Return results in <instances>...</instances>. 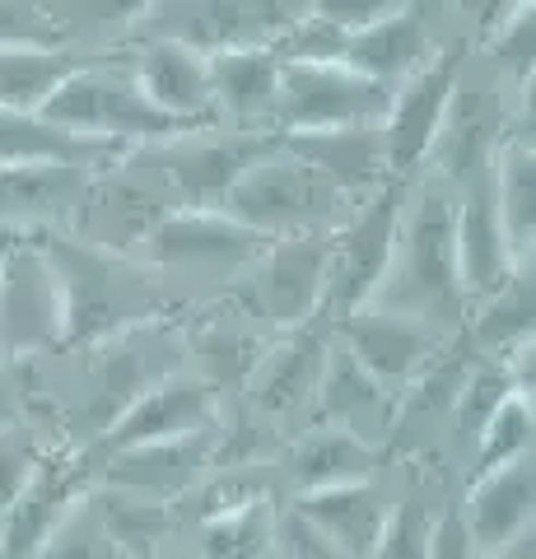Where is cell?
<instances>
[{
	"label": "cell",
	"instance_id": "cell-46",
	"mask_svg": "<svg viewBox=\"0 0 536 559\" xmlns=\"http://www.w3.org/2000/svg\"><path fill=\"white\" fill-rule=\"evenodd\" d=\"M172 559H201V555H172Z\"/></svg>",
	"mask_w": 536,
	"mask_h": 559
},
{
	"label": "cell",
	"instance_id": "cell-7",
	"mask_svg": "<svg viewBox=\"0 0 536 559\" xmlns=\"http://www.w3.org/2000/svg\"><path fill=\"white\" fill-rule=\"evenodd\" d=\"M388 98V84L359 75L345 61H281L271 127L275 135L365 127V121H383Z\"/></svg>",
	"mask_w": 536,
	"mask_h": 559
},
{
	"label": "cell",
	"instance_id": "cell-42",
	"mask_svg": "<svg viewBox=\"0 0 536 559\" xmlns=\"http://www.w3.org/2000/svg\"><path fill=\"white\" fill-rule=\"evenodd\" d=\"M523 5H527V0H462V10L472 14V20H476L480 28H486V33H490V28H499L513 10H523Z\"/></svg>",
	"mask_w": 536,
	"mask_h": 559
},
{
	"label": "cell",
	"instance_id": "cell-25",
	"mask_svg": "<svg viewBox=\"0 0 536 559\" xmlns=\"http://www.w3.org/2000/svg\"><path fill=\"white\" fill-rule=\"evenodd\" d=\"M322 359H326V341L308 326H294L285 341L262 345V355H257L252 373H248V388L257 396V406L271 411V415L294 411L303 396L318 392Z\"/></svg>",
	"mask_w": 536,
	"mask_h": 559
},
{
	"label": "cell",
	"instance_id": "cell-13",
	"mask_svg": "<svg viewBox=\"0 0 536 559\" xmlns=\"http://www.w3.org/2000/svg\"><path fill=\"white\" fill-rule=\"evenodd\" d=\"M341 345L350 349L373 378H383L388 388H396V382L415 378L439 355L443 326L410 318V312L383 308V304H365L341 322Z\"/></svg>",
	"mask_w": 536,
	"mask_h": 559
},
{
	"label": "cell",
	"instance_id": "cell-37",
	"mask_svg": "<svg viewBox=\"0 0 536 559\" xmlns=\"http://www.w3.org/2000/svg\"><path fill=\"white\" fill-rule=\"evenodd\" d=\"M47 457V448L33 439L24 425L0 429V513L10 509V499L28 485V476L38 471V462Z\"/></svg>",
	"mask_w": 536,
	"mask_h": 559
},
{
	"label": "cell",
	"instance_id": "cell-24",
	"mask_svg": "<svg viewBox=\"0 0 536 559\" xmlns=\"http://www.w3.org/2000/svg\"><path fill=\"white\" fill-rule=\"evenodd\" d=\"M490 197L495 215L504 229L513 257L532 266V242H536V150L527 131H513L490 154Z\"/></svg>",
	"mask_w": 536,
	"mask_h": 559
},
{
	"label": "cell",
	"instance_id": "cell-26",
	"mask_svg": "<svg viewBox=\"0 0 536 559\" xmlns=\"http://www.w3.org/2000/svg\"><path fill=\"white\" fill-rule=\"evenodd\" d=\"M122 145L94 135H75L43 121L38 112H5L0 108V168L14 164H80V168H108L122 159Z\"/></svg>",
	"mask_w": 536,
	"mask_h": 559
},
{
	"label": "cell",
	"instance_id": "cell-48",
	"mask_svg": "<svg viewBox=\"0 0 536 559\" xmlns=\"http://www.w3.org/2000/svg\"><path fill=\"white\" fill-rule=\"evenodd\" d=\"M0 559H5V546H0Z\"/></svg>",
	"mask_w": 536,
	"mask_h": 559
},
{
	"label": "cell",
	"instance_id": "cell-40",
	"mask_svg": "<svg viewBox=\"0 0 536 559\" xmlns=\"http://www.w3.org/2000/svg\"><path fill=\"white\" fill-rule=\"evenodd\" d=\"M275 546H281L289 559H355V555H345L336 540H326L313 522L299 518L294 509L275 513Z\"/></svg>",
	"mask_w": 536,
	"mask_h": 559
},
{
	"label": "cell",
	"instance_id": "cell-11",
	"mask_svg": "<svg viewBox=\"0 0 536 559\" xmlns=\"http://www.w3.org/2000/svg\"><path fill=\"white\" fill-rule=\"evenodd\" d=\"M275 140L252 135V131H234V135L187 131L178 140H164L159 164H164V182L172 187V197L182 201L178 210H219L224 191L238 182V173H243L257 154H266Z\"/></svg>",
	"mask_w": 536,
	"mask_h": 559
},
{
	"label": "cell",
	"instance_id": "cell-23",
	"mask_svg": "<svg viewBox=\"0 0 536 559\" xmlns=\"http://www.w3.org/2000/svg\"><path fill=\"white\" fill-rule=\"evenodd\" d=\"M289 509L308 518L326 540H336L355 559L373 555L378 536H383V522H388V503L373 489V480H350V485L313 489V495H294Z\"/></svg>",
	"mask_w": 536,
	"mask_h": 559
},
{
	"label": "cell",
	"instance_id": "cell-5",
	"mask_svg": "<svg viewBox=\"0 0 536 559\" xmlns=\"http://www.w3.org/2000/svg\"><path fill=\"white\" fill-rule=\"evenodd\" d=\"M402 205H406V178H388L373 191H365L332 229V266H326L322 312L336 326L355 308L373 304V294L383 289L396 229H402Z\"/></svg>",
	"mask_w": 536,
	"mask_h": 559
},
{
	"label": "cell",
	"instance_id": "cell-8",
	"mask_svg": "<svg viewBox=\"0 0 536 559\" xmlns=\"http://www.w3.org/2000/svg\"><path fill=\"white\" fill-rule=\"evenodd\" d=\"M462 84V57L457 51H429L406 80L392 84V98L378 121L383 135V159L392 178H410L429 159L434 140L453 108V94Z\"/></svg>",
	"mask_w": 536,
	"mask_h": 559
},
{
	"label": "cell",
	"instance_id": "cell-14",
	"mask_svg": "<svg viewBox=\"0 0 536 559\" xmlns=\"http://www.w3.org/2000/svg\"><path fill=\"white\" fill-rule=\"evenodd\" d=\"M453 257H457V285L462 299H490L509 285L517 271H532L513 257L504 229H499L495 215V197H490V168L476 173L466 182L462 201H457V219H453Z\"/></svg>",
	"mask_w": 536,
	"mask_h": 559
},
{
	"label": "cell",
	"instance_id": "cell-3",
	"mask_svg": "<svg viewBox=\"0 0 536 559\" xmlns=\"http://www.w3.org/2000/svg\"><path fill=\"white\" fill-rule=\"evenodd\" d=\"M43 121L61 131H75V135H94V140H108V145H164V140H178L192 127L164 117L154 103L141 94L131 70H117V66H75L65 75L51 98L38 108Z\"/></svg>",
	"mask_w": 536,
	"mask_h": 559
},
{
	"label": "cell",
	"instance_id": "cell-45",
	"mask_svg": "<svg viewBox=\"0 0 536 559\" xmlns=\"http://www.w3.org/2000/svg\"><path fill=\"white\" fill-rule=\"evenodd\" d=\"M262 559H289V555H285V550H281V546H271V550H266V555H262Z\"/></svg>",
	"mask_w": 536,
	"mask_h": 559
},
{
	"label": "cell",
	"instance_id": "cell-6",
	"mask_svg": "<svg viewBox=\"0 0 536 559\" xmlns=\"http://www.w3.org/2000/svg\"><path fill=\"white\" fill-rule=\"evenodd\" d=\"M65 345V299L43 238L10 234L0 252V364H24Z\"/></svg>",
	"mask_w": 536,
	"mask_h": 559
},
{
	"label": "cell",
	"instance_id": "cell-20",
	"mask_svg": "<svg viewBox=\"0 0 536 559\" xmlns=\"http://www.w3.org/2000/svg\"><path fill=\"white\" fill-rule=\"evenodd\" d=\"M281 145L289 154L322 173L336 191H345L350 201H359L365 191H373L378 182H388V159H383V135H378V121L365 127H336V131H308V135H281Z\"/></svg>",
	"mask_w": 536,
	"mask_h": 559
},
{
	"label": "cell",
	"instance_id": "cell-21",
	"mask_svg": "<svg viewBox=\"0 0 536 559\" xmlns=\"http://www.w3.org/2000/svg\"><path fill=\"white\" fill-rule=\"evenodd\" d=\"M532 499H536L532 457H517L509 466L476 476L472 495H466V509H462V522L472 532L476 550H499L513 536L532 532Z\"/></svg>",
	"mask_w": 536,
	"mask_h": 559
},
{
	"label": "cell",
	"instance_id": "cell-33",
	"mask_svg": "<svg viewBox=\"0 0 536 559\" xmlns=\"http://www.w3.org/2000/svg\"><path fill=\"white\" fill-rule=\"evenodd\" d=\"M532 457V396L509 392L476 429V476Z\"/></svg>",
	"mask_w": 536,
	"mask_h": 559
},
{
	"label": "cell",
	"instance_id": "cell-34",
	"mask_svg": "<svg viewBox=\"0 0 536 559\" xmlns=\"http://www.w3.org/2000/svg\"><path fill=\"white\" fill-rule=\"evenodd\" d=\"M33 559H131V555L108 536V527H103V518L94 509V495H90L57 532L47 536V546Z\"/></svg>",
	"mask_w": 536,
	"mask_h": 559
},
{
	"label": "cell",
	"instance_id": "cell-19",
	"mask_svg": "<svg viewBox=\"0 0 536 559\" xmlns=\"http://www.w3.org/2000/svg\"><path fill=\"white\" fill-rule=\"evenodd\" d=\"M90 173L80 164H14L0 168V234L51 229V224L80 215L90 191Z\"/></svg>",
	"mask_w": 536,
	"mask_h": 559
},
{
	"label": "cell",
	"instance_id": "cell-2",
	"mask_svg": "<svg viewBox=\"0 0 536 559\" xmlns=\"http://www.w3.org/2000/svg\"><path fill=\"white\" fill-rule=\"evenodd\" d=\"M350 205L355 201L345 197V191H336L322 173L308 168L299 154H289L281 140H275L266 154H257L219 201L224 215L262 238L332 234Z\"/></svg>",
	"mask_w": 536,
	"mask_h": 559
},
{
	"label": "cell",
	"instance_id": "cell-9",
	"mask_svg": "<svg viewBox=\"0 0 536 559\" xmlns=\"http://www.w3.org/2000/svg\"><path fill=\"white\" fill-rule=\"evenodd\" d=\"M332 234H285L248 261V308L271 326H308L322 312Z\"/></svg>",
	"mask_w": 536,
	"mask_h": 559
},
{
	"label": "cell",
	"instance_id": "cell-47",
	"mask_svg": "<svg viewBox=\"0 0 536 559\" xmlns=\"http://www.w3.org/2000/svg\"><path fill=\"white\" fill-rule=\"evenodd\" d=\"M5 238H10V234H0V252H5Z\"/></svg>",
	"mask_w": 536,
	"mask_h": 559
},
{
	"label": "cell",
	"instance_id": "cell-1",
	"mask_svg": "<svg viewBox=\"0 0 536 559\" xmlns=\"http://www.w3.org/2000/svg\"><path fill=\"white\" fill-rule=\"evenodd\" d=\"M453 219L457 201L443 187H420L415 201L402 205V229H396L392 266L373 304L410 312L434 326H448L462 308L457 257H453Z\"/></svg>",
	"mask_w": 536,
	"mask_h": 559
},
{
	"label": "cell",
	"instance_id": "cell-29",
	"mask_svg": "<svg viewBox=\"0 0 536 559\" xmlns=\"http://www.w3.org/2000/svg\"><path fill=\"white\" fill-rule=\"evenodd\" d=\"M80 66V57L61 47H28L0 43V108L5 112H38L51 90Z\"/></svg>",
	"mask_w": 536,
	"mask_h": 559
},
{
	"label": "cell",
	"instance_id": "cell-28",
	"mask_svg": "<svg viewBox=\"0 0 536 559\" xmlns=\"http://www.w3.org/2000/svg\"><path fill=\"white\" fill-rule=\"evenodd\" d=\"M373 471H378V448L336 425L299 439L285 457V476L294 485V495H313V489H332L350 480H373Z\"/></svg>",
	"mask_w": 536,
	"mask_h": 559
},
{
	"label": "cell",
	"instance_id": "cell-39",
	"mask_svg": "<svg viewBox=\"0 0 536 559\" xmlns=\"http://www.w3.org/2000/svg\"><path fill=\"white\" fill-rule=\"evenodd\" d=\"M61 24L47 14L43 0H0V43L57 47Z\"/></svg>",
	"mask_w": 536,
	"mask_h": 559
},
{
	"label": "cell",
	"instance_id": "cell-12",
	"mask_svg": "<svg viewBox=\"0 0 536 559\" xmlns=\"http://www.w3.org/2000/svg\"><path fill=\"white\" fill-rule=\"evenodd\" d=\"M219 396L201 373H168L131 401V406L103 429V448H141V443H168L187 439V433L215 429Z\"/></svg>",
	"mask_w": 536,
	"mask_h": 559
},
{
	"label": "cell",
	"instance_id": "cell-38",
	"mask_svg": "<svg viewBox=\"0 0 536 559\" xmlns=\"http://www.w3.org/2000/svg\"><path fill=\"white\" fill-rule=\"evenodd\" d=\"M402 5H406V0H303L308 20L336 28L341 38H350V33L369 28L378 20H388V14H396Z\"/></svg>",
	"mask_w": 536,
	"mask_h": 559
},
{
	"label": "cell",
	"instance_id": "cell-36",
	"mask_svg": "<svg viewBox=\"0 0 536 559\" xmlns=\"http://www.w3.org/2000/svg\"><path fill=\"white\" fill-rule=\"evenodd\" d=\"M486 47L499 70H509L517 84H532V47H536V5L532 0L523 10H513L499 28L486 33Z\"/></svg>",
	"mask_w": 536,
	"mask_h": 559
},
{
	"label": "cell",
	"instance_id": "cell-22",
	"mask_svg": "<svg viewBox=\"0 0 536 559\" xmlns=\"http://www.w3.org/2000/svg\"><path fill=\"white\" fill-rule=\"evenodd\" d=\"M275 90H281V57L271 43H243L211 51V98L234 127L271 121Z\"/></svg>",
	"mask_w": 536,
	"mask_h": 559
},
{
	"label": "cell",
	"instance_id": "cell-17",
	"mask_svg": "<svg viewBox=\"0 0 536 559\" xmlns=\"http://www.w3.org/2000/svg\"><path fill=\"white\" fill-rule=\"evenodd\" d=\"M219 439L215 429L187 433V439H168V443H141V448H117L108 452V471L103 480L112 489H131V495L172 503L196 489V476L205 466H215Z\"/></svg>",
	"mask_w": 536,
	"mask_h": 559
},
{
	"label": "cell",
	"instance_id": "cell-44",
	"mask_svg": "<svg viewBox=\"0 0 536 559\" xmlns=\"http://www.w3.org/2000/svg\"><path fill=\"white\" fill-rule=\"evenodd\" d=\"M476 559H536V540H532V532H523V536H513L509 546H499V550H480Z\"/></svg>",
	"mask_w": 536,
	"mask_h": 559
},
{
	"label": "cell",
	"instance_id": "cell-32",
	"mask_svg": "<svg viewBox=\"0 0 536 559\" xmlns=\"http://www.w3.org/2000/svg\"><path fill=\"white\" fill-rule=\"evenodd\" d=\"M476 341L486 345L495 359H504L509 349L532 341V271H517L499 294L480 299Z\"/></svg>",
	"mask_w": 536,
	"mask_h": 559
},
{
	"label": "cell",
	"instance_id": "cell-18",
	"mask_svg": "<svg viewBox=\"0 0 536 559\" xmlns=\"http://www.w3.org/2000/svg\"><path fill=\"white\" fill-rule=\"evenodd\" d=\"M313 396L322 401L326 425L355 433V439H365L373 448L396 429V392L388 388L383 378H373L341 341L326 345L322 378H318Z\"/></svg>",
	"mask_w": 536,
	"mask_h": 559
},
{
	"label": "cell",
	"instance_id": "cell-16",
	"mask_svg": "<svg viewBox=\"0 0 536 559\" xmlns=\"http://www.w3.org/2000/svg\"><path fill=\"white\" fill-rule=\"evenodd\" d=\"M131 75L154 108L172 121H182V127H205V121L215 117L211 51L178 43V38H154L135 51Z\"/></svg>",
	"mask_w": 536,
	"mask_h": 559
},
{
	"label": "cell",
	"instance_id": "cell-15",
	"mask_svg": "<svg viewBox=\"0 0 536 559\" xmlns=\"http://www.w3.org/2000/svg\"><path fill=\"white\" fill-rule=\"evenodd\" d=\"M141 242L159 266H248L266 248L262 234L243 229L224 210H168Z\"/></svg>",
	"mask_w": 536,
	"mask_h": 559
},
{
	"label": "cell",
	"instance_id": "cell-27",
	"mask_svg": "<svg viewBox=\"0 0 536 559\" xmlns=\"http://www.w3.org/2000/svg\"><path fill=\"white\" fill-rule=\"evenodd\" d=\"M429 51L434 47H429V33L420 24V14H410V5H402L396 14H388V20L350 33L345 47H341V61L392 90L396 80H406L410 70L429 57Z\"/></svg>",
	"mask_w": 536,
	"mask_h": 559
},
{
	"label": "cell",
	"instance_id": "cell-31",
	"mask_svg": "<svg viewBox=\"0 0 536 559\" xmlns=\"http://www.w3.org/2000/svg\"><path fill=\"white\" fill-rule=\"evenodd\" d=\"M94 509L103 518V527H108V536L131 559H154V546H159L168 532V503L103 485V489H94Z\"/></svg>",
	"mask_w": 536,
	"mask_h": 559
},
{
	"label": "cell",
	"instance_id": "cell-30",
	"mask_svg": "<svg viewBox=\"0 0 536 559\" xmlns=\"http://www.w3.org/2000/svg\"><path fill=\"white\" fill-rule=\"evenodd\" d=\"M275 546V503L248 499L201 522V559H262Z\"/></svg>",
	"mask_w": 536,
	"mask_h": 559
},
{
	"label": "cell",
	"instance_id": "cell-10",
	"mask_svg": "<svg viewBox=\"0 0 536 559\" xmlns=\"http://www.w3.org/2000/svg\"><path fill=\"white\" fill-rule=\"evenodd\" d=\"M94 495V471L90 457L75 452H47L38 471L28 476V485L10 499V509L0 513V546L5 559H33L47 536L71 518L84 499Z\"/></svg>",
	"mask_w": 536,
	"mask_h": 559
},
{
	"label": "cell",
	"instance_id": "cell-35",
	"mask_svg": "<svg viewBox=\"0 0 536 559\" xmlns=\"http://www.w3.org/2000/svg\"><path fill=\"white\" fill-rule=\"evenodd\" d=\"M429 527H434V513L420 499H402L396 509H388L383 536H378L369 559H425Z\"/></svg>",
	"mask_w": 536,
	"mask_h": 559
},
{
	"label": "cell",
	"instance_id": "cell-41",
	"mask_svg": "<svg viewBox=\"0 0 536 559\" xmlns=\"http://www.w3.org/2000/svg\"><path fill=\"white\" fill-rule=\"evenodd\" d=\"M476 540L466 532L462 513H434V527H429V546L425 559H476Z\"/></svg>",
	"mask_w": 536,
	"mask_h": 559
},
{
	"label": "cell",
	"instance_id": "cell-4",
	"mask_svg": "<svg viewBox=\"0 0 536 559\" xmlns=\"http://www.w3.org/2000/svg\"><path fill=\"white\" fill-rule=\"evenodd\" d=\"M51 266L61 275V299H65V345H94L112 341L117 331L150 318L145 285L135 280L112 248L98 242H75L61 234H47Z\"/></svg>",
	"mask_w": 536,
	"mask_h": 559
},
{
	"label": "cell",
	"instance_id": "cell-43",
	"mask_svg": "<svg viewBox=\"0 0 536 559\" xmlns=\"http://www.w3.org/2000/svg\"><path fill=\"white\" fill-rule=\"evenodd\" d=\"M20 425V392H14V378L0 369V429Z\"/></svg>",
	"mask_w": 536,
	"mask_h": 559
}]
</instances>
